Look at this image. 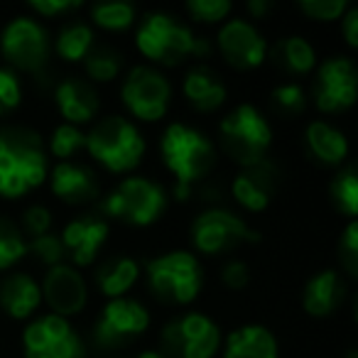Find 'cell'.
<instances>
[{"instance_id": "8d00e7d4", "label": "cell", "mask_w": 358, "mask_h": 358, "mask_svg": "<svg viewBox=\"0 0 358 358\" xmlns=\"http://www.w3.org/2000/svg\"><path fill=\"white\" fill-rule=\"evenodd\" d=\"M297 8L302 15H307L314 22H334L343 17L348 3L346 0H299Z\"/></svg>"}, {"instance_id": "4fadbf2b", "label": "cell", "mask_w": 358, "mask_h": 358, "mask_svg": "<svg viewBox=\"0 0 358 358\" xmlns=\"http://www.w3.org/2000/svg\"><path fill=\"white\" fill-rule=\"evenodd\" d=\"M358 71L351 57H331L322 62L314 81V106L322 113H341L356 103Z\"/></svg>"}, {"instance_id": "2e32d148", "label": "cell", "mask_w": 358, "mask_h": 358, "mask_svg": "<svg viewBox=\"0 0 358 358\" xmlns=\"http://www.w3.org/2000/svg\"><path fill=\"white\" fill-rule=\"evenodd\" d=\"M42 302L50 304L52 314L57 317H76L89 304V285L79 268L69 263H62L57 268H50L40 285Z\"/></svg>"}, {"instance_id": "836d02e7", "label": "cell", "mask_w": 358, "mask_h": 358, "mask_svg": "<svg viewBox=\"0 0 358 358\" xmlns=\"http://www.w3.org/2000/svg\"><path fill=\"white\" fill-rule=\"evenodd\" d=\"M27 253L35 255L37 263H42L47 270L66 263V250H64V245H62L59 234H55V231L40 236V238L27 241Z\"/></svg>"}, {"instance_id": "ba28073f", "label": "cell", "mask_w": 358, "mask_h": 358, "mask_svg": "<svg viewBox=\"0 0 358 358\" xmlns=\"http://www.w3.org/2000/svg\"><path fill=\"white\" fill-rule=\"evenodd\" d=\"M120 101L140 123H157L172 103V86L162 71L152 66H133L120 84Z\"/></svg>"}, {"instance_id": "d6a6232c", "label": "cell", "mask_w": 358, "mask_h": 358, "mask_svg": "<svg viewBox=\"0 0 358 358\" xmlns=\"http://www.w3.org/2000/svg\"><path fill=\"white\" fill-rule=\"evenodd\" d=\"M86 148V133L76 125L62 123L50 135V152L55 155L59 162H69L79 150Z\"/></svg>"}, {"instance_id": "8fae6325", "label": "cell", "mask_w": 358, "mask_h": 358, "mask_svg": "<svg viewBox=\"0 0 358 358\" xmlns=\"http://www.w3.org/2000/svg\"><path fill=\"white\" fill-rule=\"evenodd\" d=\"M25 358H86V346L69 319L45 314L22 331Z\"/></svg>"}, {"instance_id": "603a6c76", "label": "cell", "mask_w": 358, "mask_h": 358, "mask_svg": "<svg viewBox=\"0 0 358 358\" xmlns=\"http://www.w3.org/2000/svg\"><path fill=\"white\" fill-rule=\"evenodd\" d=\"M182 94H185L187 103L196 108L199 113H214L226 103V84L221 76L209 66H196L182 81Z\"/></svg>"}, {"instance_id": "d590c367", "label": "cell", "mask_w": 358, "mask_h": 358, "mask_svg": "<svg viewBox=\"0 0 358 358\" xmlns=\"http://www.w3.org/2000/svg\"><path fill=\"white\" fill-rule=\"evenodd\" d=\"M187 13L194 22L216 25L221 20H229L234 6H231V0H192V3H187Z\"/></svg>"}, {"instance_id": "5b68a950", "label": "cell", "mask_w": 358, "mask_h": 358, "mask_svg": "<svg viewBox=\"0 0 358 358\" xmlns=\"http://www.w3.org/2000/svg\"><path fill=\"white\" fill-rule=\"evenodd\" d=\"M219 138L221 150L243 169L268 159V150L273 145V128L255 106L241 103L221 118Z\"/></svg>"}, {"instance_id": "83f0119b", "label": "cell", "mask_w": 358, "mask_h": 358, "mask_svg": "<svg viewBox=\"0 0 358 358\" xmlns=\"http://www.w3.org/2000/svg\"><path fill=\"white\" fill-rule=\"evenodd\" d=\"M96 47V35L94 27L86 22H69L59 30L55 40V52L62 62L66 64H79L86 59L91 50Z\"/></svg>"}, {"instance_id": "4dcf8cb0", "label": "cell", "mask_w": 358, "mask_h": 358, "mask_svg": "<svg viewBox=\"0 0 358 358\" xmlns=\"http://www.w3.org/2000/svg\"><path fill=\"white\" fill-rule=\"evenodd\" d=\"M27 255V241L10 219L0 216V270H10Z\"/></svg>"}, {"instance_id": "e575fe53", "label": "cell", "mask_w": 358, "mask_h": 358, "mask_svg": "<svg viewBox=\"0 0 358 358\" xmlns=\"http://www.w3.org/2000/svg\"><path fill=\"white\" fill-rule=\"evenodd\" d=\"M270 101H273V106L280 113L289 115V118L304 113V108H307V94H304L302 86L294 84V81L275 86L273 94H270Z\"/></svg>"}, {"instance_id": "b9f144b4", "label": "cell", "mask_w": 358, "mask_h": 358, "mask_svg": "<svg viewBox=\"0 0 358 358\" xmlns=\"http://www.w3.org/2000/svg\"><path fill=\"white\" fill-rule=\"evenodd\" d=\"M76 8H79L76 0H37V3H30V10H35L42 17H59L69 10H76Z\"/></svg>"}, {"instance_id": "8992f818", "label": "cell", "mask_w": 358, "mask_h": 358, "mask_svg": "<svg viewBox=\"0 0 358 358\" xmlns=\"http://www.w3.org/2000/svg\"><path fill=\"white\" fill-rule=\"evenodd\" d=\"M148 285L162 302L189 304L199 297L204 285V270L194 253L189 250H169L157 255L145 265Z\"/></svg>"}, {"instance_id": "7a4b0ae2", "label": "cell", "mask_w": 358, "mask_h": 358, "mask_svg": "<svg viewBox=\"0 0 358 358\" xmlns=\"http://www.w3.org/2000/svg\"><path fill=\"white\" fill-rule=\"evenodd\" d=\"M164 167L177 179V194L189 192L216 167V148L201 130L187 123H169L159 138Z\"/></svg>"}, {"instance_id": "e0dca14e", "label": "cell", "mask_w": 358, "mask_h": 358, "mask_svg": "<svg viewBox=\"0 0 358 358\" xmlns=\"http://www.w3.org/2000/svg\"><path fill=\"white\" fill-rule=\"evenodd\" d=\"M108 231H110L108 221L96 214L76 216V219L66 221L59 238L66 250L69 265H74V268H89V265H94L99 260L101 248L108 241Z\"/></svg>"}, {"instance_id": "3957f363", "label": "cell", "mask_w": 358, "mask_h": 358, "mask_svg": "<svg viewBox=\"0 0 358 358\" xmlns=\"http://www.w3.org/2000/svg\"><path fill=\"white\" fill-rule=\"evenodd\" d=\"M135 47L145 59L162 66H177L189 57L209 52L204 37L167 13H148L140 20L135 30Z\"/></svg>"}, {"instance_id": "74e56055", "label": "cell", "mask_w": 358, "mask_h": 358, "mask_svg": "<svg viewBox=\"0 0 358 358\" xmlns=\"http://www.w3.org/2000/svg\"><path fill=\"white\" fill-rule=\"evenodd\" d=\"M22 236H27L25 241L40 238V236L50 234L52 231V211L45 204H30L20 216V226Z\"/></svg>"}, {"instance_id": "9a60e30c", "label": "cell", "mask_w": 358, "mask_h": 358, "mask_svg": "<svg viewBox=\"0 0 358 358\" xmlns=\"http://www.w3.org/2000/svg\"><path fill=\"white\" fill-rule=\"evenodd\" d=\"M216 45H219L224 59L241 71L263 66L265 59H268L270 47L268 40L263 37V32L250 20H243V17H229L219 27Z\"/></svg>"}, {"instance_id": "9c48e42d", "label": "cell", "mask_w": 358, "mask_h": 358, "mask_svg": "<svg viewBox=\"0 0 358 358\" xmlns=\"http://www.w3.org/2000/svg\"><path fill=\"white\" fill-rule=\"evenodd\" d=\"M258 241L260 236L236 211L224 206L201 211L192 224V243L196 253L204 255H221L243 243H258Z\"/></svg>"}, {"instance_id": "ac0fdd59", "label": "cell", "mask_w": 358, "mask_h": 358, "mask_svg": "<svg viewBox=\"0 0 358 358\" xmlns=\"http://www.w3.org/2000/svg\"><path fill=\"white\" fill-rule=\"evenodd\" d=\"M50 189L59 201L69 206H81L101 194L99 177L91 167L81 162H57L50 174Z\"/></svg>"}, {"instance_id": "ffe728a7", "label": "cell", "mask_w": 358, "mask_h": 358, "mask_svg": "<svg viewBox=\"0 0 358 358\" xmlns=\"http://www.w3.org/2000/svg\"><path fill=\"white\" fill-rule=\"evenodd\" d=\"M275 192V169L268 159L243 167L231 182V196L236 204H241L245 211H265L270 206Z\"/></svg>"}, {"instance_id": "f35d334b", "label": "cell", "mask_w": 358, "mask_h": 358, "mask_svg": "<svg viewBox=\"0 0 358 358\" xmlns=\"http://www.w3.org/2000/svg\"><path fill=\"white\" fill-rule=\"evenodd\" d=\"M22 103V84L20 76L10 66H0V118Z\"/></svg>"}, {"instance_id": "4316f807", "label": "cell", "mask_w": 358, "mask_h": 358, "mask_svg": "<svg viewBox=\"0 0 358 358\" xmlns=\"http://www.w3.org/2000/svg\"><path fill=\"white\" fill-rule=\"evenodd\" d=\"M268 55L289 74H309L317 66V52L299 35H287L278 40L273 47H268Z\"/></svg>"}, {"instance_id": "f1b7e54d", "label": "cell", "mask_w": 358, "mask_h": 358, "mask_svg": "<svg viewBox=\"0 0 358 358\" xmlns=\"http://www.w3.org/2000/svg\"><path fill=\"white\" fill-rule=\"evenodd\" d=\"M84 71L89 84H110L123 71V55L113 47H94L84 59Z\"/></svg>"}, {"instance_id": "52a82bcc", "label": "cell", "mask_w": 358, "mask_h": 358, "mask_svg": "<svg viewBox=\"0 0 358 358\" xmlns=\"http://www.w3.org/2000/svg\"><path fill=\"white\" fill-rule=\"evenodd\" d=\"M167 209V194L150 177H125L103 199V211L110 219L130 226H152Z\"/></svg>"}, {"instance_id": "7c38bea8", "label": "cell", "mask_w": 358, "mask_h": 358, "mask_svg": "<svg viewBox=\"0 0 358 358\" xmlns=\"http://www.w3.org/2000/svg\"><path fill=\"white\" fill-rule=\"evenodd\" d=\"M0 52L15 69L37 71L47 64L50 40H47L45 27L35 17L20 15L13 17L0 35Z\"/></svg>"}, {"instance_id": "d6986e66", "label": "cell", "mask_w": 358, "mask_h": 358, "mask_svg": "<svg viewBox=\"0 0 358 358\" xmlns=\"http://www.w3.org/2000/svg\"><path fill=\"white\" fill-rule=\"evenodd\" d=\"M55 103L64 123L76 125V128L94 123V118L101 110V99L94 84H89L86 79H74V76L57 84Z\"/></svg>"}, {"instance_id": "d4e9b609", "label": "cell", "mask_w": 358, "mask_h": 358, "mask_svg": "<svg viewBox=\"0 0 358 358\" xmlns=\"http://www.w3.org/2000/svg\"><path fill=\"white\" fill-rule=\"evenodd\" d=\"M224 358H278V341L270 329L245 324L226 336Z\"/></svg>"}, {"instance_id": "f546056e", "label": "cell", "mask_w": 358, "mask_h": 358, "mask_svg": "<svg viewBox=\"0 0 358 358\" xmlns=\"http://www.w3.org/2000/svg\"><path fill=\"white\" fill-rule=\"evenodd\" d=\"M138 10L130 3H99L91 8V20L96 27L108 32H123L135 25Z\"/></svg>"}, {"instance_id": "cb8c5ba5", "label": "cell", "mask_w": 358, "mask_h": 358, "mask_svg": "<svg viewBox=\"0 0 358 358\" xmlns=\"http://www.w3.org/2000/svg\"><path fill=\"white\" fill-rule=\"evenodd\" d=\"M140 278V263L130 255H110L103 258L96 268V289L103 294L106 299H118L128 297V292L135 287Z\"/></svg>"}, {"instance_id": "60d3db41", "label": "cell", "mask_w": 358, "mask_h": 358, "mask_svg": "<svg viewBox=\"0 0 358 358\" xmlns=\"http://www.w3.org/2000/svg\"><path fill=\"white\" fill-rule=\"evenodd\" d=\"M341 253H343V263H346L348 273H356L358 265V224L356 219L348 221V226L343 229L341 236Z\"/></svg>"}, {"instance_id": "ab89813d", "label": "cell", "mask_w": 358, "mask_h": 358, "mask_svg": "<svg viewBox=\"0 0 358 358\" xmlns=\"http://www.w3.org/2000/svg\"><path fill=\"white\" fill-rule=\"evenodd\" d=\"M221 282H224L229 289H234V292L243 289L245 285L250 282L248 265H245L243 260H229V263L221 268Z\"/></svg>"}, {"instance_id": "277c9868", "label": "cell", "mask_w": 358, "mask_h": 358, "mask_svg": "<svg viewBox=\"0 0 358 358\" xmlns=\"http://www.w3.org/2000/svg\"><path fill=\"white\" fill-rule=\"evenodd\" d=\"M86 150L108 172H133L145 155V138L125 115H106L86 133Z\"/></svg>"}, {"instance_id": "f6af8a7d", "label": "cell", "mask_w": 358, "mask_h": 358, "mask_svg": "<svg viewBox=\"0 0 358 358\" xmlns=\"http://www.w3.org/2000/svg\"><path fill=\"white\" fill-rule=\"evenodd\" d=\"M135 358H167L162 351H157V348H145V351H140Z\"/></svg>"}, {"instance_id": "6da1fadb", "label": "cell", "mask_w": 358, "mask_h": 358, "mask_svg": "<svg viewBox=\"0 0 358 358\" xmlns=\"http://www.w3.org/2000/svg\"><path fill=\"white\" fill-rule=\"evenodd\" d=\"M50 177L45 143L27 128L0 130V196L20 199Z\"/></svg>"}, {"instance_id": "ee69618b", "label": "cell", "mask_w": 358, "mask_h": 358, "mask_svg": "<svg viewBox=\"0 0 358 358\" xmlns=\"http://www.w3.org/2000/svg\"><path fill=\"white\" fill-rule=\"evenodd\" d=\"M248 13L253 17H265L270 13V3H268V0H250V3H248Z\"/></svg>"}, {"instance_id": "484cf974", "label": "cell", "mask_w": 358, "mask_h": 358, "mask_svg": "<svg viewBox=\"0 0 358 358\" xmlns=\"http://www.w3.org/2000/svg\"><path fill=\"white\" fill-rule=\"evenodd\" d=\"M304 140H307V150L317 162L322 164H341L343 159L348 157V138L341 133L338 128H334L327 120H314V123L307 125V133H304Z\"/></svg>"}, {"instance_id": "1f68e13d", "label": "cell", "mask_w": 358, "mask_h": 358, "mask_svg": "<svg viewBox=\"0 0 358 358\" xmlns=\"http://www.w3.org/2000/svg\"><path fill=\"white\" fill-rule=\"evenodd\" d=\"M331 196L336 201V206L341 209L343 216L348 219H356L358 214V177H356V169L348 167L341 169L336 174V179L331 182Z\"/></svg>"}, {"instance_id": "30bf717a", "label": "cell", "mask_w": 358, "mask_h": 358, "mask_svg": "<svg viewBox=\"0 0 358 358\" xmlns=\"http://www.w3.org/2000/svg\"><path fill=\"white\" fill-rule=\"evenodd\" d=\"M221 348V329L211 317L189 312L162 331V353L172 358H214Z\"/></svg>"}, {"instance_id": "5bb4252c", "label": "cell", "mask_w": 358, "mask_h": 358, "mask_svg": "<svg viewBox=\"0 0 358 358\" xmlns=\"http://www.w3.org/2000/svg\"><path fill=\"white\" fill-rule=\"evenodd\" d=\"M150 327V312L143 302L133 297L108 299L96 322V341L106 348L123 346L138 338Z\"/></svg>"}, {"instance_id": "7402d4cb", "label": "cell", "mask_w": 358, "mask_h": 358, "mask_svg": "<svg viewBox=\"0 0 358 358\" xmlns=\"http://www.w3.org/2000/svg\"><path fill=\"white\" fill-rule=\"evenodd\" d=\"M343 294H346V285H343L341 275L331 268L319 270V273L304 285L302 307H304V312L314 319L331 317V314L341 307Z\"/></svg>"}, {"instance_id": "44dd1931", "label": "cell", "mask_w": 358, "mask_h": 358, "mask_svg": "<svg viewBox=\"0 0 358 358\" xmlns=\"http://www.w3.org/2000/svg\"><path fill=\"white\" fill-rule=\"evenodd\" d=\"M42 307L40 282L30 273H10L0 282V309L15 322L32 319Z\"/></svg>"}, {"instance_id": "7bdbcfd3", "label": "cell", "mask_w": 358, "mask_h": 358, "mask_svg": "<svg viewBox=\"0 0 358 358\" xmlns=\"http://www.w3.org/2000/svg\"><path fill=\"white\" fill-rule=\"evenodd\" d=\"M341 32H343V40L351 50L358 47V8H348L341 17Z\"/></svg>"}]
</instances>
